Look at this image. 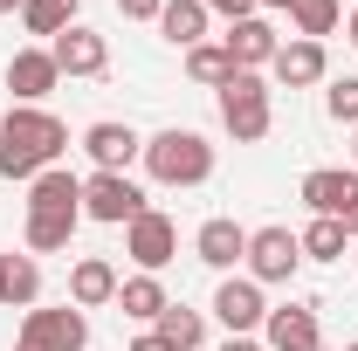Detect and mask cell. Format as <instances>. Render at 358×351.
<instances>
[{
	"mask_svg": "<svg viewBox=\"0 0 358 351\" xmlns=\"http://www.w3.org/2000/svg\"><path fill=\"white\" fill-rule=\"evenodd\" d=\"M62 145H69V124L42 110V103H14L7 117H0V173L7 179H42L55 159H62Z\"/></svg>",
	"mask_w": 358,
	"mask_h": 351,
	"instance_id": "1",
	"label": "cell"
},
{
	"mask_svg": "<svg viewBox=\"0 0 358 351\" xmlns=\"http://www.w3.org/2000/svg\"><path fill=\"white\" fill-rule=\"evenodd\" d=\"M145 173L159 179V186H207L214 179V145L200 131H159L145 138Z\"/></svg>",
	"mask_w": 358,
	"mask_h": 351,
	"instance_id": "2",
	"label": "cell"
},
{
	"mask_svg": "<svg viewBox=\"0 0 358 351\" xmlns=\"http://www.w3.org/2000/svg\"><path fill=\"white\" fill-rule=\"evenodd\" d=\"M221 124L234 131V145H255V138H268L275 110H268V83L255 76V69H234V76L221 83Z\"/></svg>",
	"mask_w": 358,
	"mask_h": 351,
	"instance_id": "3",
	"label": "cell"
},
{
	"mask_svg": "<svg viewBox=\"0 0 358 351\" xmlns=\"http://www.w3.org/2000/svg\"><path fill=\"white\" fill-rule=\"evenodd\" d=\"M83 214L90 220H110V227H131L145 214V186L131 173H90L83 179Z\"/></svg>",
	"mask_w": 358,
	"mask_h": 351,
	"instance_id": "4",
	"label": "cell"
},
{
	"mask_svg": "<svg viewBox=\"0 0 358 351\" xmlns=\"http://www.w3.org/2000/svg\"><path fill=\"white\" fill-rule=\"evenodd\" d=\"M21 345H28V351H83L90 345V317L76 303L28 310V317H21Z\"/></svg>",
	"mask_w": 358,
	"mask_h": 351,
	"instance_id": "5",
	"label": "cell"
},
{
	"mask_svg": "<svg viewBox=\"0 0 358 351\" xmlns=\"http://www.w3.org/2000/svg\"><path fill=\"white\" fill-rule=\"evenodd\" d=\"M303 262V241L289 234V227H255L248 234V275L255 282H289Z\"/></svg>",
	"mask_w": 358,
	"mask_h": 351,
	"instance_id": "6",
	"label": "cell"
},
{
	"mask_svg": "<svg viewBox=\"0 0 358 351\" xmlns=\"http://www.w3.org/2000/svg\"><path fill=\"white\" fill-rule=\"evenodd\" d=\"M124 255H131L138 268H145V275H159V268L173 262L179 255V227L166 214H152V207H145V214L131 220V227H124Z\"/></svg>",
	"mask_w": 358,
	"mask_h": 351,
	"instance_id": "7",
	"label": "cell"
},
{
	"mask_svg": "<svg viewBox=\"0 0 358 351\" xmlns=\"http://www.w3.org/2000/svg\"><path fill=\"white\" fill-rule=\"evenodd\" d=\"M214 317H221L234 338H248V331H255V324L268 317V303H262V282H255V275H227L221 289H214Z\"/></svg>",
	"mask_w": 358,
	"mask_h": 351,
	"instance_id": "8",
	"label": "cell"
},
{
	"mask_svg": "<svg viewBox=\"0 0 358 351\" xmlns=\"http://www.w3.org/2000/svg\"><path fill=\"white\" fill-rule=\"evenodd\" d=\"M262 338L268 351H324V331H317V310L310 303H282L262 317Z\"/></svg>",
	"mask_w": 358,
	"mask_h": 351,
	"instance_id": "9",
	"label": "cell"
},
{
	"mask_svg": "<svg viewBox=\"0 0 358 351\" xmlns=\"http://www.w3.org/2000/svg\"><path fill=\"white\" fill-rule=\"evenodd\" d=\"M48 55H55L62 76H103V69H110V42L90 35V28H62V35L48 42Z\"/></svg>",
	"mask_w": 358,
	"mask_h": 351,
	"instance_id": "10",
	"label": "cell"
},
{
	"mask_svg": "<svg viewBox=\"0 0 358 351\" xmlns=\"http://www.w3.org/2000/svg\"><path fill=\"white\" fill-rule=\"evenodd\" d=\"M55 83H62V69H55L48 48H21V55L7 62V89H14V103H42Z\"/></svg>",
	"mask_w": 358,
	"mask_h": 351,
	"instance_id": "11",
	"label": "cell"
},
{
	"mask_svg": "<svg viewBox=\"0 0 358 351\" xmlns=\"http://www.w3.org/2000/svg\"><path fill=\"white\" fill-rule=\"evenodd\" d=\"M83 152L96 159V173H124L138 152H145V138H138L131 124H110V117H103V124H90V131H83Z\"/></svg>",
	"mask_w": 358,
	"mask_h": 351,
	"instance_id": "12",
	"label": "cell"
},
{
	"mask_svg": "<svg viewBox=\"0 0 358 351\" xmlns=\"http://www.w3.org/2000/svg\"><path fill=\"white\" fill-rule=\"evenodd\" d=\"M28 214H83V179L69 166H48L42 179H28Z\"/></svg>",
	"mask_w": 358,
	"mask_h": 351,
	"instance_id": "13",
	"label": "cell"
},
{
	"mask_svg": "<svg viewBox=\"0 0 358 351\" xmlns=\"http://www.w3.org/2000/svg\"><path fill=\"white\" fill-rule=\"evenodd\" d=\"M193 255L207 268H234V262H248V227H234L227 214H214L200 234H193Z\"/></svg>",
	"mask_w": 358,
	"mask_h": 351,
	"instance_id": "14",
	"label": "cell"
},
{
	"mask_svg": "<svg viewBox=\"0 0 358 351\" xmlns=\"http://www.w3.org/2000/svg\"><path fill=\"white\" fill-rule=\"evenodd\" d=\"M221 48L227 55H234V69H262V62H275V28H268L262 14H248V21H234V28H227L221 35Z\"/></svg>",
	"mask_w": 358,
	"mask_h": 351,
	"instance_id": "15",
	"label": "cell"
},
{
	"mask_svg": "<svg viewBox=\"0 0 358 351\" xmlns=\"http://www.w3.org/2000/svg\"><path fill=\"white\" fill-rule=\"evenodd\" d=\"M352 193H358V179H352V173H338V166H317V173H303V207H310V214H324V220H345Z\"/></svg>",
	"mask_w": 358,
	"mask_h": 351,
	"instance_id": "16",
	"label": "cell"
},
{
	"mask_svg": "<svg viewBox=\"0 0 358 351\" xmlns=\"http://www.w3.org/2000/svg\"><path fill=\"white\" fill-rule=\"evenodd\" d=\"M268 69H275V83L303 89V83H324L331 55H324V42H303V35H296V42H282V48H275V62H268Z\"/></svg>",
	"mask_w": 358,
	"mask_h": 351,
	"instance_id": "17",
	"label": "cell"
},
{
	"mask_svg": "<svg viewBox=\"0 0 358 351\" xmlns=\"http://www.w3.org/2000/svg\"><path fill=\"white\" fill-rule=\"evenodd\" d=\"M69 303H76V310H103V303H117V268L103 262V255H83V262L69 268Z\"/></svg>",
	"mask_w": 358,
	"mask_h": 351,
	"instance_id": "18",
	"label": "cell"
},
{
	"mask_svg": "<svg viewBox=\"0 0 358 351\" xmlns=\"http://www.w3.org/2000/svg\"><path fill=\"white\" fill-rule=\"evenodd\" d=\"M159 35L173 48H200V35H207V0H166L159 7Z\"/></svg>",
	"mask_w": 358,
	"mask_h": 351,
	"instance_id": "19",
	"label": "cell"
},
{
	"mask_svg": "<svg viewBox=\"0 0 358 351\" xmlns=\"http://www.w3.org/2000/svg\"><path fill=\"white\" fill-rule=\"evenodd\" d=\"M117 303H124V317H138V324H159V310L173 303V296H166L159 275H131V282H117Z\"/></svg>",
	"mask_w": 358,
	"mask_h": 351,
	"instance_id": "20",
	"label": "cell"
},
{
	"mask_svg": "<svg viewBox=\"0 0 358 351\" xmlns=\"http://www.w3.org/2000/svg\"><path fill=\"white\" fill-rule=\"evenodd\" d=\"M159 338H166L173 351H200L207 317H200V310H186V303H166V310H159Z\"/></svg>",
	"mask_w": 358,
	"mask_h": 351,
	"instance_id": "21",
	"label": "cell"
},
{
	"mask_svg": "<svg viewBox=\"0 0 358 351\" xmlns=\"http://www.w3.org/2000/svg\"><path fill=\"white\" fill-rule=\"evenodd\" d=\"M42 296V268L28 255H0V303H35Z\"/></svg>",
	"mask_w": 358,
	"mask_h": 351,
	"instance_id": "22",
	"label": "cell"
},
{
	"mask_svg": "<svg viewBox=\"0 0 358 351\" xmlns=\"http://www.w3.org/2000/svg\"><path fill=\"white\" fill-rule=\"evenodd\" d=\"M76 7H83V0H28L21 21H28V35H48V42H55L62 28H76Z\"/></svg>",
	"mask_w": 358,
	"mask_h": 351,
	"instance_id": "23",
	"label": "cell"
},
{
	"mask_svg": "<svg viewBox=\"0 0 358 351\" xmlns=\"http://www.w3.org/2000/svg\"><path fill=\"white\" fill-rule=\"evenodd\" d=\"M296 241H303V255H310V262H345V241H352V234H345V220H324V214H317Z\"/></svg>",
	"mask_w": 358,
	"mask_h": 351,
	"instance_id": "24",
	"label": "cell"
},
{
	"mask_svg": "<svg viewBox=\"0 0 358 351\" xmlns=\"http://www.w3.org/2000/svg\"><path fill=\"white\" fill-rule=\"evenodd\" d=\"M186 76L207 83V89H221L227 76H234V55H227L221 42H200V48H186Z\"/></svg>",
	"mask_w": 358,
	"mask_h": 351,
	"instance_id": "25",
	"label": "cell"
},
{
	"mask_svg": "<svg viewBox=\"0 0 358 351\" xmlns=\"http://www.w3.org/2000/svg\"><path fill=\"white\" fill-rule=\"evenodd\" d=\"M76 220H83V214H28V248H35V255H55V248H69Z\"/></svg>",
	"mask_w": 358,
	"mask_h": 351,
	"instance_id": "26",
	"label": "cell"
},
{
	"mask_svg": "<svg viewBox=\"0 0 358 351\" xmlns=\"http://www.w3.org/2000/svg\"><path fill=\"white\" fill-rule=\"evenodd\" d=\"M289 21H296L303 42H324L338 28V0H289Z\"/></svg>",
	"mask_w": 358,
	"mask_h": 351,
	"instance_id": "27",
	"label": "cell"
},
{
	"mask_svg": "<svg viewBox=\"0 0 358 351\" xmlns=\"http://www.w3.org/2000/svg\"><path fill=\"white\" fill-rule=\"evenodd\" d=\"M324 110H331L338 124H358V76H331V89H324Z\"/></svg>",
	"mask_w": 358,
	"mask_h": 351,
	"instance_id": "28",
	"label": "cell"
},
{
	"mask_svg": "<svg viewBox=\"0 0 358 351\" xmlns=\"http://www.w3.org/2000/svg\"><path fill=\"white\" fill-rule=\"evenodd\" d=\"M207 14H227V28H234V21L255 14V0H207Z\"/></svg>",
	"mask_w": 358,
	"mask_h": 351,
	"instance_id": "29",
	"label": "cell"
},
{
	"mask_svg": "<svg viewBox=\"0 0 358 351\" xmlns=\"http://www.w3.org/2000/svg\"><path fill=\"white\" fill-rule=\"evenodd\" d=\"M159 7H166V0H117L124 21H159Z\"/></svg>",
	"mask_w": 358,
	"mask_h": 351,
	"instance_id": "30",
	"label": "cell"
},
{
	"mask_svg": "<svg viewBox=\"0 0 358 351\" xmlns=\"http://www.w3.org/2000/svg\"><path fill=\"white\" fill-rule=\"evenodd\" d=\"M131 351H173V345H166V338H159V331H145V338H138Z\"/></svg>",
	"mask_w": 358,
	"mask_h": 351,
	"instance_id": "31",
	"label": "cell"
},
{
	"mask_svg": "<svg viewBox=\"0 0 358 351\" xmlns=\"http://www.w3.org/2000/svg\"><path fill=\"white\" fill-rule=\"evenodd\" d=\"M345 234L358 241V193H352V207H345Z\"/></svg>",
	"mask_w": 358,
	"mask_h": 351,
	"instance_id": "32",
	"label": "cell"
},
{
	"mask_svg": "<svg viewBox=\"0 0 358 351\" xmlns=\"http://www.w3.org/2000/svg\"><path fill=\"white\" fill-rule=\"evenodd\" d=\"M221 351H262V345H255V338H227Z\"/></svg>",
	"mask_w": 358,
	"mask_h": 351,
	"instance_id": "33",
	"label": "cell"
},
{
	"mask_svg": "<svg viewBox=\"0 0 358 351\" xmlns=\"http://www.w3.org/2000/svg\"><path fill=\"white\" fill-rule=\"evenodd\" d=\"M14 7H28V0H0V14H14Z\"/></svg>",
	"mask_w": 358,
	"mask_h": 351,
	"instance_id": "34",
	"label": "cell"
},
{
	"mask_svg": "<svg viewBox=\"0 0 358 351\" xmlns=\"http://www.w3.org/2000/svg\"><path fill=\"white\" fill-rule=\"evenodd\" d=\"M352 48H358V7H352Z\"/></svg>",
	"mask_w": 358,
	"mask_h": 351,
	"instance_id": "35",
	"label": "cell"
},
{
	"mask_svg": "<svg viewBox=\"0 0 358 351\" xmlns=\"http://www.w3.org/2000/svg\"><path fill=\"white\" fill-rule=\"evenodd\" d=\"M255 7H289V0H255Z\"/></svg>",
	"mask_w": 358,
	"mask_h": 351,
	"instance_id": "36",
	"label": "cell"
},
{
	"mask_svg": "<svg viewBox=\"0 0 358 351\" xmlns=\"http://www.w3.org/2000/svg\"><path fill=\"white\" fill-rule=\"evenodd\" d=\"M352 159H358V138H352Z\"/></svg>",
	"mask_w": 358,
	"mask_h": 351,
	"instance_id": "37",
	"label": "cell"
},
{
	"mask_svg": "<svg viewBox=\"0 0 358 351\" xmlns=\"http://www.w3.org/2000/svg\"><path fill=\"white\" fill-rule=\"evenodd\" d=\"M345 351H358V345H345Z\"/></svg>",
	"mask_w": 358,
	"mask_h": 351,
	"instance_id": "38",
	"label": "cell"
},
{
	"mask_svg": "<svg viewBox=\"0 0 358 351\" xmlns=\"http://www.w3.org/2000/svg\"><path fill=\"white\" fill-rule=\"evenodd\" d=\"M21 351H28V345H21Z\"/></svg>",
	"mask_w": 358,
	"mask_h": 351,
	"instance_id": "39",
	"label": "cell"
}]
</instances>
